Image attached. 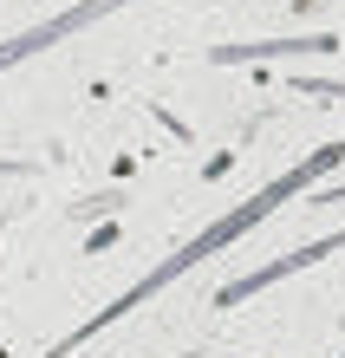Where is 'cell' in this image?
I'll list each match as a JSON object with an SVG mask.
<instances>
[{
  "mask_svg": "<svg viewBox=\"0 0 345 358\" xmlns=\"http://www.w3.org/2000/svg\"><path fill=\"white\" fill-rule=\"evenodd\" d=\"M339 248H345V228H332V235H319V241H300V248H287L280 261L254 267V273H241V280H228V287H215V300H209V306H241V300H254V293H267L274 280H287V273L319 267L326 255H339Z\"/></svg>",
  "mask_w": 345,
  "mask_h": 358,
  "instance_id": "3",
  "label": "cell"
},
{
  "mask_svg": "<svg viewBox=\"0 0 345 358\" xmlns=\"http://www.w3.org/2000/svg\"><path fill=\"white\" fill-rule=\"evenodd\" d=\"M332 202H345V182H332V189H313V196H307V208H332Z\"/></svg>",
  "mask_w": 345,
  "mask_h": 358,
  "instance_id": "6",
  "label": "cell"
},
{
  "mask_svg": "<svg viewBox=\"0 0 345 358\" xmlns=\"http://www.w3.org/2000/svg\"><path fill=\"white\" fill-rule=\"evenodd\" d=\"M339 163H345V143H319V150H307V157L293 163V170H280L274 182H261V189H254L248 202H234L228 215H215V222L202 228V235H189V241L176 248V255H163V261L150 267V273H143L137 287H124V293H118L111 306H98V313H92V320H85V326H72L66 339H59V345L46 352V358H72L78 345H92V339H98L104 326L131 320V313H137V306H150V300H157L163 287H176L183 273H196V267H202L209 255H222V248H234V241L248 235V228H261V222L274 215L280 202H293V196H313V182L326 176V170H339Z\"/></svg>",
  "mask_w": 345,
  "mask_h": 358,
  "instance_id": "1",
  "label": "cell"
},
{
  "mask_svg": "<svg viewBox=\"0 0 345 358\" xmlns=\"http://www.w3.org/2000/svg\"><path fill=\"white\" fill-rule=\"evenodd\" d=\"M300 52H339L332 33H300V39H254V46H215V66H241V59H300Z\"/></svg>",
  "mask_w": 345,
  "mask_h": 358,
  "instance_id": "4",
  "label": "cell"
},
{
  "mask_svg": "<svg viewBox=\"0 0 345 358\" xmlns=\"http://www.w3.org/2000/svg\"><path fill=\"white\" fill-rule=\"evenodd\" d=\"M118 7H131V0H78V7H59V13H46L39 27H27V33H13L7 46H0V72H13V66H27V59H39V52H52L59 39H72V33H85L92 20H104V13H118Z\"/></svg>",
  "mask_w": 345,
  "mask_h": 358,
  "instance_id": "2",
  "label": "cell"
},
{
  "mask_svg": "<svg viewBox=\"0 0 345 358\" xmlns=\"http://www.w3.org/2000/svg\"><path fill=\"white\" fill-rule=\"evenodd\" d=\"M339 358H345V352H339Z\"/></svg>",
  "mask_w": 345,
  "mask_h": 358,
  "instance_id": "8",
  "label": "cell"
},
{
  "mask_svg": "<svg viewBox=\"0 0 345 358\" xmlns=\"http://www.w3.org/2000/svg\"><path fill=\"white\" fill-rule=\"evenodd\" d=\"M176 358H202V352H176Z\"/></svg>",
  "mask_w": 345,
  "mask_h": 358,
  "instance_id": "7",
  "label": "cell"
},
{
  "mask_svg": "<svg viewBox=\"0 0 345 358\" xmlns=\"http://www.w3.org/2000/svg\"><path fill=\"white\" fill-rule=\"evenodd\" d=\"M300 98H345V78H293Z\"/></svg>",
  "mask_w": 345,
  "mask_h": 358,
  "instance_id": "5",
  "label": "cell"
}]
</instances>
